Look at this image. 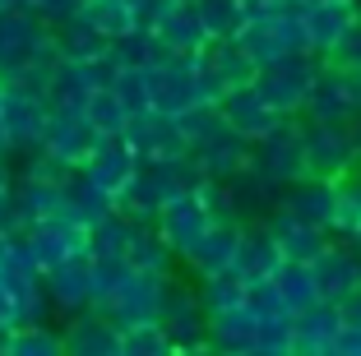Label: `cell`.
Wrapping results in <instances>:
<instances>
[{"instance_id": "obj_1", "label": "cell", "mask_w": 361, "mask_h": 356, "mask_svg": "<svg viewBox=\"0 0 361 356\" xmlns=\"http://www.w3.org/2000/svg\"><path fill=\"white\" fill-rule=\"evenodd\" d=\"M61 61L56 51V28L32 10H0V79L28 84L47 93L51 65Z\"/></svg>"}, {"instance_id": "obj_2", "label": "cell", "mask_w": 361, "mask_h": 356, "mask_svg": "<svg viewBox=\"0 0 361 356\" xmlns=\"http://www.w3.org/2000/svg\"><path fill=\"white\" fill-rule=\"evenodd\" d=\"M200 180H204V171H200V162H195L190 153H180V157H158V162H139L135 180L121 190L116 209L126 213V218H135V222H153V213H158L162 204L171 200V195H180V190H195Z\"/></svg>"}, {"instance_id": "obj_3", "label": "cell", "mask_w": 361, "mask_h": 356, "mask_svg": "<svg viewBox=\"0 0 361 356\" xmlns=\"http://www.w3.org/2000/svg\"><path fill=\"white\" fill-rule=\"evenodd\" d=\"M149 88H153V111H162V116H185L195 106L218 102V88L209 84V74L200 65V51L195 56H167L162 65H153Z\"/></svg>"}, {"instance_id": "obj_4", "label": "cell", "mask_w": 361, "mask_h": 356, "mask_svg": "<svg viewBox=\"0 0 361 356\" xmlns=\"http://www.w3.org/2000/svg\"><path fill=\"white\" fill-rule=\"evenodd\" d=\"M319 70H324V61H319L315 51H287V56H278V61L259 65L255 70V88H259V97H264L274 111L301 116L306 111L310 88H315V79H319Z\"/></svg>"}, {"instance_id": "obj_5", "label": "cell", "mask_w": 361, "mask_h": 356, "mask_svg": "<svg viewBox=\"0 0 361 356\" xmlns=\"http://www.w3.org/2000/svg\"><path fill=\"white\" fill-rule=\"evenodd\" d=\"M301 139H306V176L338 180L343 171H352L361 162L348 121H306L301 116Z\"/></svg>"}, {"instance_id": "obj_6", "label": "cell", "mask_w": 361, "mask_h": 356, "mask_svg": "<svg viewBox=\"0 0 361 356\" xmlns=\"http://www.w3.org/2000/svg\"><path fill=\"white\" fill-rule=\"evenodd\" d=\"M47 116H51V97L42 88L0 79V121H5V130L14 139V153H28V148L42 144Z\"/></svg>"}, {"instance_id": "obj_7", "label": "cell", "mask_w": 361, "mask_h": 356, "mask_svg": "<svg viewBox=\"0 0 361 356\" xmlns=\"http://www.w3.org/2000/svg\"><path fill=\"white\" fill-rule=\"evenodd\" d=\"M167 287H171V273H139V269H135L126 283H121V292L102 305V314H106L116 329L153 324V319H162Z\"/></svg>"}, {"instance_id": "obj_8", "label": "cell", "mask_w": 361, "mask_h": 356, "mask_svg": "<svg viewBox=\"0 0 361 356\" xmlns=\"http://www.w3.org/2000/svg\"><path fill=\"white\" fill-rule=\"evenodd\" d=\"M153 227L162 231V241L176 250V259H185V254L195 250V245L204 241V231L213 227V213L209 204H204L200 185L195 190H180V195H171L167 204H162L158 213H153Z\"/></svg>"}, {"instance_id": "obj_9", "label": "cell", "mask_w": 361, "mask_h": 356, "mask_svg": "<svg viewBox=\"0 0 361 356\" xmlns=\"http://www.w3.org/2000/svg\"><path fill=\"white\" fill-rule=\"evenodd\" d=\"M23 245H28V254L37 259V269H56V264L65 259H79V254H93V245H88V227L75 218H37L23 227Z\"/></svg>"}, {"instance_id": "obj_10", "label": "cell", "mask_w": 361, "mask_h": 356, "mask_svg": "<svg viewBox=\"0 0 361 356\" xmlns=\"http://www.w3.org/2000/svg\"><path fill=\"white\" fill-rule=\"evenodd\" d=\"M264 176H274L278 185H292V180L306 176V139H301V116H287L283 125H274L264 139H255V153H250Z\"/></svg>"}, {"instance_id": "obj_11", "label": "cell", "mask_w": 361, "mask_h": 356, "mask_svg": "<svg viewBox=\"0 0 361 356\" xmlns=\"http://www.w3.org/2000/svg\"><path fill=\"white\" fill-rule=\"evenodd\" d=\"M139 162H144V157L135 153V144H130L126 135H97V139H93V148H88V157L79 162V171H84V176L93 180L102 195L121 200V190L135 180Z\"/></svg>"}, {"instance_id": "obj_12", "label": "cell", "mask_w": 361, "mask_h": 356, "mask_svg": "<svg viewBox=\"0 0 361 356\" xmlns=\"http://www.w3.org/2000/svg\"><path fill=\"white\" fill-rule=\"evenodd\" d=\"M162 324H167L171 343H176V356L209 352V314L200 305V292L195 287H180L176 273H171L167 301H162Z\"/></svg>"}, {"instance_id": "obj_13", "label": "cell", "mask_w": 361, "mask_h": 356, "mask_svg": "<svg viewBox=\"0 0 361 356\" xmlns=\"http://www.w3.org/2000/svg\"><path fill=\"white\" fill-rule=\"evenodd\" d=\"M301 19H306V47L319 61H329L338 51V42L352 32V23L361 19V10L357 0H310L301 10Z\"/></svg>"}, {"instance_id": "obj_14", "label": "cell", "mask_w": 361, "mask_h": 356, "mask_svg": "<svg viewBox=\"0 0 361 356\" xmlns=\"http://www.w3.org/2000/svg\"><path fill=\"white\" fill-rule=\"evenodd\" d=\"M97 130L88 125L84 106H51V116H47V130H42V144L51 157H61L65 167H79L88 157V148H93Z\"/></svg>"}, {"instance_id": "obj_15", "label": "cell", "mask_w": 361, "mask_h": 356, "mask_svg": "<svg viewBox=\"0 0 361 356\" xmlns=\"http://www.w3.org/2000/svg\"><path fill=\"white\" fill-rule=\"evenodd\" d=\"M218 116H223V121L236 130V135L250 139V144H255V139H264L274 125H283V121H287L283 111H274V106L259 97V88H255V84L227 88V93L218 97Z\"/></svg>"}, {"instance_id": "obj_16", "label": "cell", "mask_w": 361, "mask_h": 356, "mask_svg": "<svg viewBox=\"0 0 361 356\" xmlns=\"http://www.w3.org/2000/svg\"><path fill=\"white\" fill-rule=\"evenodd\" d=\"M343 329V310L338 301H324L292 314V356H334V338Z\"/></svg>"}, {"instance_id": "obj_17", "label": "cell", "mask_w": 361, "mask_h": 356, "mask_svg": "<svg viewBox=\"0 0 361 356\" xmlns=\"http://www.w3.org/2000/svg\"><path fill=\"white\" fill-rule=\"evenodd\" d=\"M47 296H51V310H61L65 319L93 305V254H79V259H65L56 269L42 273Z\"/></svg>"}, {"instance_id": "obj_18", "label": "cell", "mask_w": 361, "mask_h": 356, "mask_svg": "<svg viewBox=\"0 0 361 356\" xmlns=\"http://www.w3.org/2000/svg\"><path fill=\"white\" fill-rule=\"evenodd\" d=\"M223 185H227V195H232V209H236L241 222H264L269 213L278 209V200H283V185H278L274 176H264L255 162H245L241 171H232Z\"/></svg>"}, {"instance_id": "obj_19", "label": "cell", "mask_w": 361, "mask_h": 356, "mask_svg": "<svg viewBox=\"0 0 361 356\" xmlns=\"http://www.w3.org/2000/svg\"><path fill=\"white\" fill-rule=\"evenodd\" d=\"M264 227L274 231V241H278V250H283V259H297V264H315L319 254L334 245V231L315 227V222L292 218L287 209H274L264 218Z\"/></svg>"}, {"instance_id": "obj_20", "label": "cell", "mask_w": 361, "mask_h": 356, "mask_svg": "<svg viewBox=\"0 0 361 356\" xmlns=\"http://www.w3.org/2000/svg\"><path fill=\"white\" fill-rule=\"evenodd\" d=\"M126 139L135 144V153L144 157V162H158V157H180V153H185L180 121H176V116H162V111H139V116H130Z\"/></svg>"}, {"instance_id": "obj_21", "label": "cell", "mask_w": 361, "mask_h": 356, "mask_svg": "<svg viewBox=\"0 0 361 356\" xmlns=\"http://www.w3.org/2000/svg\"><path fill=\"white\" fill-rule=\"evenodd\" d=\"M149 28L158 32L162 47L176 51V56H195V51L209 47V28H204V19H200V0H171Z\"/></svg>"}, {"instance_id": "obj_22", "label": "cell", "mask_w": 361, "mask_h": 356, "mask_svg": "<svg viewBox=\"0 0 361 356\" xmlns=\"http://www.w3.org/2000/svg\"><path fill=\"white\" fill-rule=\"evenodd\" d=\"M241 231L245 222L241 218H218L209 231H204V241L185 254V269H195V278H209V273H227L236 264V245H241Z\"/></svg>"}, {"instance_id": "obj_23", "label": "cell", "mask_w": 361, "mask_h": 356, "mask_svg": "<svg viewBox=\"0 0 361 356\" xmlns=\"http://www.w3.org/2000/svg\"><path fill=\"white\" fill-rule=\"evenodd\" d=\"M65 356H121V329L97 305H88L65 324Z\"/></svg>"}, {"instance_id": "obj_24", "label": "cell", "mask_w": 361, "mask_h": 356, "mask_svg": "<svg viewBox=\"0 0 361 356\" xmlns=\"http://www.w3.org/2000/svg\"><path fill=\"white\" fill-rule=\"evenodd\" d=\"M310 269H315V283H319V296H324V301H343L348 292L361 287V254L352 250V241H343V236H334V245L319 254Z\"/></svg>"}, {"instance_id": "obj_25", "label": "cell", "mask_w": 361, "mask_h": 356, "mask_svg": "<svg viewBox=\"0 0 361 356\" xmlns=\"http://www.w3.org/2000/svg\"><path fill=\"white\" fill-rule=\"evenodd\" d=\"M278 209H287L292 218H301V222H315V227L334 231V180H324V176L292 180V185L283 190Z\"/></svg>"}, {"instance_id": "obj_26", "label": "cell", "mask_w": 361, "mask_h": 356, "mask_svg": "<svg viewBox=\"0 0 361 356\" xmlns=\"http://www.w3.org/2000/svg\"><path fill=\"white\" fill-rule=\"evenodd\" d=\"M200 65H204V74H209V84L218 88V97H223L227 88L255 84V70H259V65L236 47V37H227V42H209L200 51Z\"/></svg>"}, {"instance_id": "obj_27", "label": "cell", "mask_w": 361, "mask_h": 356, "mask_svg": "<svg viewBox=\"0 0 361 356\" xmlns=\"http://www.w3.org/2000/svg\"><path fill=\"white\" fill-rule=\"evenodd\" d=\"M306 121H352L357 116V102H352L348 93V79H343V70L334 61H324V70H319L315 88H310L306 97Z\"/></svg>"}, {"instance_id": "obj_28", "label": "cell", "mask_w": 361, "mask_h": 356, "mask_svg": "<svg viewBox=\"0 0 361 356\" xmlns=\"http://www.w3.org/2000/svg\"><path fill=\"white\" fill-rule=\"evenodd\" d=\"M278 264H283V250H278L274 231H269L264 222H245L241 245H236V264H232V269L241 273L245 283H250V278H274Z\"/></svg>"}, {"instance_id": "obj_29", "label": "cell", "mask_w": 361, "mask_h": 356, "mask_svg": "<svg viewBox=\"0 0 361 356\" xmlns=\"http://www.w3.org/2000/svg\"><path fill=\"white\" fill-rule=\"evenodd\" d=\"M14 200H19V218L23 227L37 218H65V180H47V176H19L14 171Z\"/></svg>"}, {"instance_id": "obj_30", "label": "cell", "mask_w": 361, "mask_h": 356, "mask_svg": "<svg viewBox=\"0 0 361 356\" xmlns=\"http://www.w3.org/2000/svg\"><path fill=\"white\" fill-rule=\"evenodd\" d=\"M126 259H130V269H139V273H171L176 269V250L162 241V231L153 227V222H135Z\"/></svg>"}, {"instance_id": "obj_31", "label": "cell", "mask_w": 361, "mask_h": 356, "mask_svg": "<svg viewBox=\"0 0 361 356\" xmlns=\"http://www.w3.org/2000/svg\"><path fill=\"white\" fill-rule=\"evenodd\" d=\"M111 209H116V200H111V195H102V190H97L79 167L65 176V218H75V222H84V227H93V222L106 218Z\"/></svg>"}, {"instance_id": "obj_32", "label": "cell", "mask_w": 361, "mask_h": 356, "mask_svg": "<svg viewBox=\"0 0 361 356\" xmlns=\"http://www.w3.org/2000/svg\"><path fill=\"white\" fill-rule=\"evenodd\" d=\"M56 51H61V61H93V56L111 51V37L97 32L84 14H75V19L56 23Z\"/></svg>"}, {"instance_id": "obj_33", "label": "cell", "mask_w": 361, "mask_h": 356, "mask_svg": "<svg viewBox=\"0 0 361 356\" xmlns=\"http://www.w3.org/2000/svg\"><path fill=\"white\" fill-rule=\"evenodd\" d=\"M274 287H278V296H283V310L287 314H297V310H306V305L319 301L315 269H310V264H297V259H283L274 269Z\"/></svg>"}, {"instance_id": "obj_34", "label": "cell", "mask_w": 361, "mask_h": 356, "mask_svg": "<svg viewBox=\"0 0 361 356\" xmlns=\"http://www.w3.org/2000/svg\"><path fill=\"white\" fill-rule=\"evenodd\" d=\"M5 356H65V329L47 319H23L10 329V352Z\"/></svg>"}, {"instance_id": "obj_35", "label": "cell", "mask_w": 361, "mask_h": 356, "mask_svg": "<svg viewBox=\"0 0 361 356\" xmlns=\"http://www.w3.org/2000/svg\"><path fill=\"white\" fill-rule=\"evenodd\" d=\"M195 292H200V305L209 319H218V314L236 310V305H245V278L236 269L227 273H209V278H200L195 283Z\"/></svg>"}, {"instance_id": "obj_36", "label": "cell", "mask_w": 361, "mask_h": 356, "mask_svg": "<svg viewBox=\"0 0 361 356\" xmlns=\"http://www.w3.org/2000/svg\"><path fill=\"white\" fill-rule=\"evenodd\" d=\"M111 56H116L121 65H139V70H153V65H162L167 56H176V51H167L162 47V37L153 28H130V32H121L116 42H111Z\"/></svg>"}, {"instance_id": "obj_37", "label": "cell", "mask_w": 361, "mask_h": 356, "mask_svg": "<svg viewBox=\"0 0 361 356\" xmlns=\"http://www.w3.org/2000/svg\"><path fill=\"white\" fill-rule=\"evenodd\" d=\"M361 231V162L334 180V236H357Z\"/></svg>"}, {"instance_id": "obj_38", "label": "cell", "mask_w": 361, "mask_h": 356, "mask_svg": "<svg viewBox=\"0 0 361 356\" xmlns=\"http://www.w3.org/2000/svg\"><path fill=\"white\" fill-rule=\"evenodd\" d=\"M88 93H93V79L79 61H56L51 65V79H47V97L51 106H84Z\"/></svg>"}, {"instance_id": "obj_39", "label": "cell", "mask_w": 361, "mask_h": 356, "mask_svg": "<svg viewBox=\"0 0 361 356\" xmlns=\"http://www.w3.org/2000/svg\"><path fill=\"white\" fill-rule=\"evenodd\" d=\"M200 19L209 28V42H227L245 28V0H200Z\"/></svg>"}, {"instance_id": "obj_40", "label": "cell", "mask_w": 361, "mask_h": 356, "mask_svg": "<svg viewBox=\"0 0 361 356\" xmlns=\"http://www.w3.org/2000/svg\"><path fill=\"white\" fill-rule=\"evenodd\" d=\"M84 116H88V125H93L97 135H126V125H130L126 102H121L111 88H93L88 102H84Z\"/></svg>"}, {"instance_id": "obj_41", "label": "cell", "mask_w": 361, "mask_h": 356, "mask_svg": "<svg viewBox=\"0 0 361 356\" xmlns=\"http://www.w3.org/2000/svg\"><path fill=\"white\" fill-rule=\"evenodd\" d=\"M121 356H176V343H171L167 324L153 319V324L121 329Z\"/></svg>"}, {"instance_id": "obj_42", "label": "cell", "mask_w": 361, "mask_h": 356, "mask_svg": "<svg viewBox=\"0 0 361 356\" xmlns=\"http://www.w3.org/2000/svg\"><path fill=\"white\" fill-rule=\"evenodd\" d=\"M130 231H135V218H126L121 209H111L106 218H97L93 227H88V245H93V254H126Z\"/></svg>"}, {"instance_id": "obj_43", "label": "cell", "mask_w": 361, "mask_h": 356, "mask_svg": "<svg viewBox=\"0 0 361 356\" xmlns=\"http://www.w3.org/2000/svg\"><path fill=\"white\" fill-rule=\"evenodd\" d=\"M111 93L126 102L130 116L139 111H153V88H149V70H139V65H121L116 84H111Z\"/></svg>"}, {"instance_id": "obj_44", "label": "cell", "mask_w": 361, "mask_h": 356, "mask_svg": "<svg viewBox=\"0 0 361 356\" xmlns=\"http://www.w3.org/2000/svg\"><path fill=\"white\" fill-rule=\"evenodd\" d=\"M84 5H88V0H28V10H32V14H42L51 28H56V23H65V19H75Z\"/></svg>"}, {"instance_id": "obj_45", "label": "cell", "mask_w": 361, "mask_h": 356, "mask_svg": "<svg viewBox=\"0 0 361 356\" xmlns=\"http://www.w3.org/2000/svg\"><path fill=\"white\" fill-rule=\"evenodd\" d=\"M329 61H334V65H348V70H361V19L352 23V32L338 42V51H334Z\"/></svg>"}, {"instance_id": "obj_46", "label": "cell", "mask_w": 361, "mask_h": 356, "mask_svg": "<svg viewBox=\"0 0 361 356\" xmlns=\"http://www.w3.org/2000/svg\"><path fill=\"white\" fill-rule=\"evenodd\" d=\"M334 356H361V324H343L334 338Z\"/></svg>"}, {"instance_id": "obj_47", "label": "cell", "mask_w": 361, "mask_h": 356, "mask_svg": "<svg viewBox=\"0 0 361 356\" xmlns=\"http://www.w3.org/2000/svg\"><path fill=\"white\" fill-rule=\"evenodd\" d=\"M14 324H19V305H14L10 287L0 283V329H14Z\"/></svg>"}, {"instance_id": "obj_48", "label": "cell", "mask_w": 361, "mask_h": 356, "mask_svg": "<svg viewBox=\"0 0 361 356\" xmlns=\"http://www.w3.org/2000/svg\"><path fill=\"white\" fill-rule=\"evenodd\" d=\"M338 310H343V324H361V287L343 296V301H338Z\"/></svg>"}, {"instance_id": "obj_49", "label": "cell", "mask_w": 361, "mask_h": 356, "mask_svg": "<svg viewBox=\"0 0 361 356\" xmlns=\"http://www.w3.org/2000/svg\"><path fill=\"white\" fill-rule=\"evenodd\" d=\"M10 157H14V139L5 130V121H0V162H10Z\"/></svg>"}, {"instance_id": "obj_50", "label": "cell", "mask_w": 361, "mask_h": 356, "mask_svg": "<svg viewBox=\"0 0 361 356\" xmlns=\"http://www.w3.org/2000/svg\"><path fill=\"white\" fill-rule=\"evenodd\" d=\"M348 130H352V139H357V153H361V111L348 121Z\"/></svg>"}, {"instance_id": "obj_51", "label": "cell", "mask_w": 361, "mask_h": 356, "mask_svg": "<svg viewBox=\"0 0 361 356\" xmlns=\"http://www.w3.org/2000/svg\"><path fill=\"white\" fill-rule=\"evenodd\" d=\"M348 241H352V250H357V254H361V231H357V236H348Z\"/></svg>"}]
</instances>
